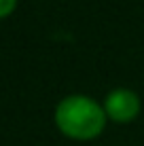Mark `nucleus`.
Masks as SVG:
<instances>
[{"mask_svg":"<svg viewBox=\"0 0 144 146\" xmlns=\"http://www.w3.org/2000/svg\"><path fill=\"white\" fill-rule=\"evenodd\" d=\"M15 2H17V0H0V17H7L15 9Z\"/></svg>","mask_w":144,"mask_h":146,"instance_id":"3","label":"nucleus"},{"mask_svg":"<svg viewBox=\"0 0 144 146\" xmlns=\"http://www.w3.org/2000/svg\"><path fill=\"white\" fill-rule=\"evenodd\" d=\"M138 110H140V100L129 89H115L106 98V114L119 123L131 121Z\"/></svg>","mask_w":144,"mask_h":146,"instance_id":"2","label":"nucleus"},{"mask_svg":"<svg viewBox=\"0 0 144 146\" xmlns=\"http://www.w3.org/2000/svg\"><path fill=\"white\" fill-rule=\"evenodd\" d=\"M55 121L57 127L66 135L78 140H89L96 138L104 129L106 114L93 100L85 95H70L62 100L55 110Z\"/></svg>","mask_w":144,"mask_h":146,"instance_id":"1","label":"nucleus"}]
</instances>
